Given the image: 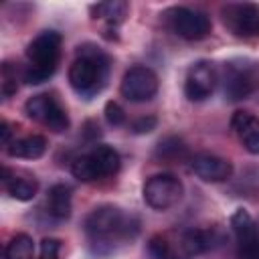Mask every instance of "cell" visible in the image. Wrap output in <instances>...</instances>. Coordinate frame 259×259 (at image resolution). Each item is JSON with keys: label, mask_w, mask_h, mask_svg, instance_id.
I'll list each match as a JSON object with an SVG mask.
<instances>
[{"label": "cell", "mask_w": 259, "mask_h": 259, "mask_svg": "<svg viewBox=\"0 0 259 259\" xmlns=\"http://www.w3.org/2000/svg\"><path fill=\"white\" fill-rule=\"evenodd\" d=\"M83 229L95 253H111L136 237L138 221L115 204H101L85 217Z\"/></svg>", "instance_id": "6da1fadb"}, {"label": "cell", "mask_w": 259, "mask_h": 259, "mask_svg": "<svg viewBox=\"0 0 259 259\" xmlns=\"http://www.w3.org/2000/svg\"><path fill=\"white\" fill-rule=\"evenodd\" d=\"M111 59L105 51L95 45H81L77 55L69 67V83L71 87L85 99L97 95L109 79Z\"/></svg>", "instance_id": "7a4b0ae2"}, {"label": "cell", "mask_w": 259, "mask_h": 259, "mask_svg": "<svg viewBox=\"0 0 259 259\" xmlns=\"http://www.w3.org/2000/svg\"><path fill=\"white\" fill-rule=\"evenodd\" d=\"M61 45H63V36L57 30H42L38 36H34L28 42L26 47L28 65L22 73L28 85H38L53 77L61 59Z\"/></svg>", "instance_id": "3957f363"}, {"label": "cell", "mask_w": 259, "mask_h": 259, "mask_svg": "<svg viewBox=\"0 0 259 259\" xmlns=\"http://www.w3.org/2000/svg\"><path fill=\"white\" fill-rule=\"evenodd\" d=\"M119 154L111 146H95L91 152L79 156L71 164V174L81 182H93L107 176H113L119 170Z\"/></svg>", "instance_id": "277c9868"}, {"label": "cell", "mask_w": 259, "mask_h": 259, "mask_svg": "<svg viewBox=\"0 0 259 259\" xmlns=\"http://www.w3.org/2000/svg\"><path fill=\"white\" fill-rule=\"evenodd\" d=\"M162 16L166 26L184 40H202L210 34L212 28V22L204 12L188 6H172L164 10Z\"/></svg>", "instance_id": "5b68a950"}, {"label": "cell", "mask_w": 259, "mask_h": 259, "mask_svg": "<svg viewBox=\"0 0 259 259\" xmlns=\"http://www.w3.org/2000/svg\"><path fill=\"white\" fill-rule=\"evenodd\" d=\"M144 200L150 208L154 210H168L172 206H176L182 196H184V184L178 176L162 172V174H154L152 178L146 180L144 188H142Z\"/></svg>", "instance_id": "8992f818"}, {"label": "cell", "mask_w": 259, "mask_h": 259, "mask_svg": "<svg viewBox=\"0 0 259 259\" xmlns=\"http://www.w3.org/2000/svg\"><path fill=\"white\" fill-rule=\"evenodd\" d=\"M24 111L30 119L38 121L40 125H45L47 130H51L55 134H63L69 130V115H67L65 107L61 105V101L53 93L32 95L24 103Z\"/></svg>", "instance_id": "52a82bcc"}, {"label": "cell", "mask_w": 259, "mask_h": 259, "mask_svg": "<svg viewBox=\"0 0 259 259\" xmlns=\"http://www.w3.org/2000/svg\"><path fill=\"white\" fill-rule=\"evenodd\" d=\"M223 24L237 38L259 36V6L251 2H231L221 8Z\"/></svg>", "instance_id": "ba28073f"}, {"label": "cell", "mask_w": 259, "mask_h": 259, "mask_svg": "<svg viewBox=\"0 0 259 259\" xmlns=\"http://www.w3.org/2000/svg\"><path fill=\"white\" fill-rule=\"evenodd\" d=\"M119 93L134 103L150 101L158 93V75L146 65H136L123 73Z\"/></svg>", "instance_id": "9c48e42d"}, {"label": "cell", "mask_w": 259, "mask_h": 259, "mask_svg": "<svg viewBox=\"0 0 259 259\" xmlns=\"http://www.w3.org/2000/svg\"><path fill=\"white\" fill-rule=\"evenodd\" d=\"M231 229L237 239V259H259V227L245 208L233 212Z\"/></svg>", "instance_id": "30bf717a"}, {"label": "cell", "mask_w": 259, "mask_h": 259, "mask_svg": "<svg viewBox=\"0 0 259 259\" xmlns=\"http://www.w3.org/2000/svg\"><path fill=\"white\" fill-rule=\"evenodd\" d=\"M219 75L212 63L208 61H196L184 79V95L190 101H204L206 97L212 95L214 87H217Z\"/></svg>", "instance_id": "8fae6325"}, {"label": "cell", "mask_w": 259, "mask_h": 259, "mask_svg": "<svg viewBox=\"0 0 259 259\" xmlns=\"http://www.w3.org/2000/svg\"><path fill=\"white\" fill-rule=\"evenodd\" d=\"M192 172L204 182H225L233 174V164L214 154H196L190 158Z\"/></svg>", "instance_id": "7c38bea8"}, {"label": "cell", "mask_w": 259, "mask_h": 259, "mask_svg": "<svg viewBox=\"0 0 259 259\" xmlns=\"http://www.w3.org/2000/svg\"><path fill=\"white\" fill-rule=\"evenodd\" d=\"M253 73L243 63H229L225 67V95L231 101L245 99L253 93Z\"/></svg>", "instance_id": "4fadbf2b"}, {"label": "cell", "mask_w": 259, "mask_h": 259, "mask_svg": "<svg viewBox=\"0 0 259 259\" xmlns=\"http://www.w3.org/2000/svg\"><path fill=\"white\" fill-rule=\"evenodd\" d=\"M231 130L249 154H259V117L251 111H235L231 117Z\"/></svg>", "instance_id": "5bb4252c"}, {"label": "cell", "mask_w": 259, "mask_h": 259, "mask_svg": "<svg viewBox=\"0 0 259 259\" xmlns=\"http://www.w3.org/2000/svg\"><path fill=\"white\" fill-rule=\"evenodd\" d=\"M2 182H4L6 192H8L12 198L22 200V202L32 200V198L36 196V190H38V182H36L34 176H30V174H20V172L16 174V172H12L10 168H4V170H2Z\"/></svg>", "instance_id": "9a60e30c"}, {"label": "cell", "mask_w": 259, "mask_h": 259, "mask_svg": "<svg viewBox=\"0 0 259 259\" xmlns=\"http://www.w3.org/2000/svg\"><path fill=\"white\" fill-rule=\"evenodd\" d=\"M49 144L45 136L32 134L20 140H12L10 146H6V154L12 158H24V160H36L47 152Z\"/></svg>", "instance_id": "2e32d148"}, {"label": "cell", "mask_w": 259, "mask_h": 259, "mask_svg": "<svg viewBox=\"0 0 259 259\" xmlns=\"http://www.w3.org/2000/svg\"><path fill=\"white\" fill-rule=\"evenodd\" d=\"M89 10H91V16L95 20H101L107 26H117V24H121L125 20L130 6L123 0H109V2L93 4Z\"/></svg>", "instance_id": "e0dca14e"}, {"label": "cell", "mask_w": 259, "mask_h": 259, "mask_svg": "<svg viewBox=\"0 0 259 259\" xmlns=\"http://www.w3.org/2000/svg\"><path fill=\"white\" fill-rule=\"evenodd\" d=\"M47 208L55 219H69L71 214V188L67 184H55L47 194Z\"/></svg>", "instance_id": "ac0fdd59"}, {"label": "cell", "mask_w": 259, "mask_h": 259, "mask_svg": "<svg viewBox=\"0 0 259 259\" xmlns=\"http://www.w3.org/2000/svg\"><path fill=\"white\" fill-rule=\"evenodd\" d=\"M210 247V237L206 231L200 229H188L180 235V249L184 251L186 257L200 255Z\"/></svg>", "instance_id": "d6986e66"}, {"label": "cell", "mask_w": 259, "mask_h": 259, "mask_svg": "<svg viewBox=\"0 0 259 259\" xmlns=\"http://www.w3.org/2000/svg\"><path fill=\"white\" fill-rule=\"evenodd\" d=\"M4 259H34V241L26 233H16L4 249Z\"/></svg>", "instance_id": "ffe728a7"}, {"label": "cell", "mask_w": 259, "mask_h": 259, "mask_svg": "<svg viewBox=\"0 0 259 259\" xmlns=\"http://www.w3.org/2000/svg\"><path fill=\"white\" fill-rule=\"evenodd\" d=\"M148 253L152 259H186L182 249H176L166 237L154 235L148 243Z\"/></svg>", "instance_id": "44dd1931"}, {"label": "cell", "mask_w": 259, "mask_h": 259, "mask_svg": "<svg viewBox=\"0 0 259 259\" xmlns=\"http://www.w3.org/2000/svg\"><path fill=\"white\" fill-rule=\"evenodd\" d=\"M156 156L162 158V160H166V162H178V160H182V158L188 156V150H186V146H184V142L180 138L170 136V138H166V140H162L158 144Z\"/></svg>", "instance_id": "7402d4cb"}, {"label": "cell", "mask_w": 259, "mask_h": 259, "mask_svg": "<svg viewBox=\"0 0 259 259\" xmlns=\"http://www.w3.org/2000/svg\"><path fill=\"white\" fill-rule=\"evenodd\" d=\"M18 91V81H16V67L12 63H4L2 65V95L10 97Z\"/></svg>", "instance_id": "603a6c76"}, {"label": "cell", "mask_w": 259, "mask_h": 259, "mask_svg": "<svg viewBox=\"0 0 259 259\" xmlns=\"http://www.w3.org/2000/svg\"><path fill=\"white\" fill-rule=\"evenodd\" d=\"M103 113H105V119H107L109 125H121V123H125V111L115 101H107Z\"/></svg>", "instance_id": "cb8c5ba5"}, {"label": "cell", "mask_w": 259, "mask_h": 259, "mask_svg": "<svg viewBox=\"0 0 259 259\" xmlns=\"http://www.w3.org/2000/svg\"><path fill=\"white\" fill-rule=\"evenodd\" d=\"M156 123H158V119L154 115H146V117L136 119L132 130H134V134H148V132H152L156 127Z\"/></svg>", "instance_id": "d4e9b609"}, {"label": "cell", "mask_w": 259, "mask_h": 259, "mask_svg": "<svg viewBox=\"0 0 259 259\" xmlns=\"http://www.w3.org/2000/svg\"><path fill=\"white\" fill-rule=\"evenodd\" d=\"M2 146H10V125L6 119L2 121Z\"/></svg>", "instance_id": "484cf974"}]
</instances>
